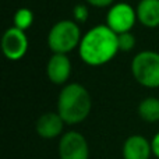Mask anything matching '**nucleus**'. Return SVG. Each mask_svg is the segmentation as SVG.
I'll list each match as a JSON object with an SVG mask.
<instances>
[{
	"label": "nucleus",
	"instance_id": "f257e3e1",
	"mask_svg": "<svg viewBox=\"0 0 159 159\" xmlns=\"http://www.w3.org/2000/svg\"><path fill=\"white\" fill-rule=\"evenodd\" d=\"M78 52L88 66H103L119 52L117 34L107 25H96L81 38Z\"/></svg>",
	"mask_w": 159,
	"mask_h": 159
},
{
	"label": "nucleus",
	"instance_id": "f03ea898",
	"mask_svg": "<svg viewBox=\"0 0 159 159\" xmlns=\"http://www.w3.org/2000/svg\"><path fill=\"white\" fill-rule=\"evenodd\" d=\"M91 107V95L81 84H67L59 93L57 113L67 124H77L84 121L89 115Z\"/></svg>",
	"mask_w": 159,
	"mask_h": 159
},
{
	"label": "nucleus",
	"instance_id": "7ed1b4c3",
	"mask_svg": "<svg viewBox=\"0 0 159 159\" xmlns=\"http://www.w3.org/2000/svg\"><path fill=\"white\" fill-rule=\"evenodd\" d=\"M81 38V30L77 22L70 20H61L50 28L48 35V45L53 53L67 55L73 49L80 46Z\"/></svg>",
	"mask_w": 159,
	"mask_h": 159
},
{
	"label": "nucleus",
	"instance_id": "20e7f679",
	"mask_svg": "<svg viewBox=\"0 0 159 159\" xmlns=\"http://www.w3.org/2000/svg\"><path fill=\"white\" fill-rule=\"evenodd\" d=\"M131 73L140 85L147 88H159V53L144 50L134 56Z\"/></svg>",
	"mask_w": 159,
	"mask_h": 159
},
{
	"label": "nucleus",
	"instance_id": "39448f33",
	"mask_svg": "<svg viewBox=\"0 0 159 159\" xmlns=\"http://www.w3.org/2000/svg\"><path fill=\"white\" fill-rule=\"evenodd\" d=\"M137 20L135 10L127 3H117L110 7L106 14V25L116 34L130 32Z\"/></svg>",
	"mask_w": 159,
	"mask_h": 159
},
{
	"label": "nucleus",
	"instance_id": "423d86ee",
	"mask_svg": "<svg viewBox=\"0 0 159 159\" xmlns=\"http://www.w3.org/2000/svg\"><path fill=\"white\" fill-rule=\"evenodd\" d=\"M60 159H89V147L78 131H67L59 143Z\"/></svg>",
	"mask_w": 159,
	"mask_h": 159
},
{
	"label": "nucleus",
	"instance_id": "0eeeda50",
	"mask_svg": "<svg viewBox=\"0 0 159 159\" xmlns=\"http://www.w3.org/2000/svg\"><path fill=\"white\" fill-rule=\"evenodd\" d=\"M2 49L4 56L11 61H17L25 56L28 50V38L24 31L11 27L2 36Z\"/></svg>",
	"mask_w": 159,
	"mask_h": 159
},
{
	"label": "nucleus",
	"instance_id": "6e6552de",
	"mask_svg": "<svg viewBox=\"0 0 159 159\" xmlns=\"http://www.w3.org/2000/svg\"><path fill=\"white\" fill-rule=\"evenodd\" d=\"M46 73L49 80L56 85L67 82L71 74V61L64 53H53L46 66Z\"/></svg>",
	"mask_w": 159,
	"mask_h": 159
},
{
	"label": "nucleus",
	"instance_id": "1a4fd4ad",
	"mask_svg": "<svg viewBox=\"0 0 159 159\" xmlns=\"http://www.w3.org/2000/svg\"><path fill=\"white\" fill-rule=\"evenodd\" d=\"M64 124L66 123L59 113L48 112L43 113L36 121V133L45 140H53L61 134Z\"/></svg>",
	"mask_w": 159,
	"mask_h": 159
},
{
	"label": "nucleus",
	"instance_id": "9d476101",
	"mask_svg": "<svg viewBox=\"0 0 159 159\" xmlns=\"http://www.w3.org/2000/svg\"><path fill=\"white\" fill-rule=\"evenodd\" d=\"M151 154H152L151 143L140 134L130 135L123 144L124 159H149Z\"/></svg>",
	"mask_w": 159,
	"mask_h": 159
},
{
	"label": "nucleus",
	"instance_id": "9b49d317",
	"mask_svg": "<svg viewBox=\"0 0 159 159\" xmlns=\"http://www.w3.org/2000/svg\"><path fill=\"white\" fill-rule=\"evenodd\" d=\"M135 13L137 20L144 27H159V0H140Z\"/></svg>",
	"mask_w": 159,
	"mask_h": 159
},
{
	"label": "nucleus",
	"instance_id": "f8f14e48",
	"mask_svg": "<svg viewBox=\"0 0 159 159\" xmlns=\"http://www.w3.org/2000/svg\"><path fill=\"white\" fill-rule=\"evenodd\" d=\"M138 115L143 120L148 121V123L159 121V99L149 96V98L141 101L140 106H138Z\"/></svg>",
	"mask_w": 159,
	"mask_h": 159
},
{
	"label": "nucleus",
	"instance_id": "ddd939ff",
	"mask_svg": "<svg viewBox=\"0 0 159 159\" xmlns=\"http://www.w3.org/2000/svg\"><path fill=\"white\" fill-rule=\"evenodd\" d=\"M34 22V13L30 8H18L14 14V27L21 31H25L32 25Z\"/></svg>",
	"mask_w": 159,
	"mask_h": 159
},
{
	"label": "nucleus",
	"instance_id": "4468645a",
	"mask_svg": "<svg viewBox=\"0 0 159 159\" xmlns=\"http://www.w3.org/2000/svg\"><path fill=\"white\" fill-rule=\"evenodd\" d=\"M117 41H119V50H121V52H130L135 46V36L131 32L119 34Z\"/></svg>",
	"mask_w": 159,
	"mask_h": 159
},
{
	"label": "nucleus",
	"instance_id": "2eb2a0df",
	"mask_svg": "<svg viewBox=\"0 0 159 159\" xmlns=\"http://www.w3.org/2000/svg\"><path fill=\"white\" fill-rule=\"evenodd\" d=\"M73 17H74V21L80 22V24H82V22H87L88 17H89V10H88V7L85 4H77L74 7V10H73Z\"/></svg>",
	"mask_w": 159,
	"mask_h": 159
},
{
	"label": "nucleus",
	"instance_id": "dca6fc26",
	"mask_svg": "<svg viewBox=\"0 0 159 159\" xmlns=\"http://www.w3.org/2000/svg\"><path fill=\"white\" fill-rule=\"evenodd\" d=\"M85 2L93 7H109L113 4L115 0H85Z\"/></svg>",
	"mask_w": 159,
	"mask_h": 159
},
{
	"label": "nucleus",
	"instance_id": "f3484780",
	"mask_svg": "<svg viewBox=\"0 0 159 159\" xmlns=\"http://www.w3.org/2000/svg\"><path fill=\"white\" fill-rule=\"evenodd\" d=\"M151 145H152V154L159 159V133L158 134H155V137L152 138Z\"/></svg>",
	"mask_w": 159,
	"mask_h": 159
}]
</instances>
